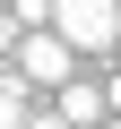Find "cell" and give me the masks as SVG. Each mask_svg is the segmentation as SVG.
<instances>
[{
    "label": "cell",
    "mask_w": 121,
    "mask_h": 129,
    "mask_svg": "<svg viewBox=\"0 0 121 129\" xmlns=\"http://www.w3.org/2000/svg\"><path fill=\"white\" fill-rule=\"evenodd\" d=\"M52 35L69 52H112L121 43V9L112 0H52Z\"/></svg>",
    "instance_id": "obj_1"
},
{
    "label": "cell",
    "mask_w": 121,
    "mask_h": 129,
    "mask_svg": "<svg viewBox=\"0 0 121 129\" xmlns=\"http://www.w3.org/2000/svg\"><path fill=\"white\" fill-rule=\"evenodd\" d=\"M69 60H78V52L43 26V35H17V69H9V78H17V86H69Z\"/></svg>",
    "instance_id": "obj_2"
},
{
    "label": "cell",
    "mask_w": 121,
    "mask_h": 129,
    "mask_svg": "<svg viewBox=\"0 0 121 129\" xmlns=\"http://www.w3.org/2000/svg\"><path fill=\"white\" fill-rule=\"evenodd\" d=\"M52 112H61V129H104V120H112V112H104V86H87V78L61 86V103H52Z\"/></svg>",
    "instance_id": "obj_3"
},
{
    "label": "cell",
    "mask_w": 121,
    "mask_h": 129,
    "mask_svg": "<svg viewBox=\"0 0 121 129\" xmlns=\"http://www.w3.org/2000/svg\"><path fill=\"white\" fill-rule=\"evenodd\" d=\"M0 17H9L17 35H43L52 26V0H0Z\"/></svg>",
    "instance_id": "obj_4"
},
{
    "label": "cell",
    "mask_w": 121,
    "mask_h": 129,
    "mask_svg": "<svg viewBox=\"0 0 121 129\" xmlns=\"http://www.w3.org/2000/svg\"><path fill=\"white\" fill-rule=\"evenodd\" d=\"M0 129H26V86L0 69Z\"/></svg>",
    "instance_id": "obj_5"
},
{
    "label": "cell",
    "mask_w": 121,
    "mask_h": 129,
    "mask_svg": "<svg viewBox=\"0 0 121 129\" xmlns=\"http://www.w3.org/2000/svg\"><path fill=\"white\" fill-rule=\"evenodd\" d=\"M26 129H61V112H26Z\"/></svg>",
    "instance_id": "obj_6"
},
{
    "label": "cell",
    "mask_w": 121,
    "mask_h": 129,
    "mask_svg": "<svg viewBox=\"0 0 121 129\" xmlns=\"http://www.w3.org/2000/svg\"><path fill=\"white\" fill-rule=\"evenodd\" d=\"M104 112H112V120H121V78H112V86H104Z\"/></svg>",
    "instance_id": "obj_7"
},
{
    "label": "cell",
    "mask_w": 121,
    "mask_h": 129,
    "mask_svg": "<svg viewBox=\"0 0 121 129\" xmlns=\"http://www.w3.org/2000/svg\"><path fill=\"white\" fill-rule=\"evenodd\" d=\"M104 129H121V120H104Z\"/></svg>",
    "instance_id": "obj_8"
},
{
    "label": "cell",
    "mask_w": 121,
    "mask_h": 129,
    "mask_svg": "<svg viewBox=\"0 0 121 129\" xmlns=\"http://www.w3.org/2000/svg\"><path fill=\"white\" fill-rule=\"evenodd\" d=\"M112 9H121V0H112Z\"/></svg>",
    "instance_id": "obj_9"
},
{
    "label": "cell",
    "mask_w": 121,
    "mask_h": 129,
    "mask_svg": "<svg viewBox=\"0 0 121 129\" xmlns=\"http://www.w3.org/2000/svg\"><path fill=\"white\" fill-rule=\"evenodd\" d=\"M112 52H121V43H112Z\"/></svg>",
    "instance_id": "obj_10"
}]
</instances>
